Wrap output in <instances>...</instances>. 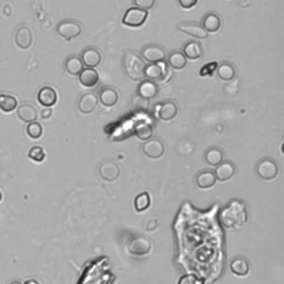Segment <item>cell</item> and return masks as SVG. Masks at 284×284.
Segmentation results:
<instances>
[{
	"label": "cell",
	"mask_w": 284,
	"mask_h": 284,
	"mask_svg": "<svg viewBox=\"0 0 284 284\" xmlns=\"http://www.w3.org/2000/svg\"><path fill=\"white\" fill-rule=\"evenodd\" d=\"M167 71L164 70V66L161 63H148L145 67L144 76L147 80L151 81H163L167 76Z\"/></svg>",
	"instance_id": "cell-13"
},
{
	"label": "cell",
	"mask_w": 284,
	"mask_h": 284,
	"mask_svg": "<svg viewBox=\"0 0 284 284\" xmlns=\"http://www.w3.org/2000/svg\"><path fill=\"white\" fill-rule=\"evenodd\" d=\"M150 250L151 243L146 238H137L132 240L131 243L129 244V251L134 256H145V254L149 253Z\"/></svg>",
	"instance_id": "cell-22"
},
{
	"label": "cell",
	"mask_w": 284,
	"mask_h": 284,
	"mask_svg": "<svg viewBox=\"0 0 284 284\" xmlns=\"http://www.w3.org/2000/svg\"><path fill=\"white\" fill-rule=\"evenodd\" d=\"M17 116L25 123H30L37 120L38 112L37 109L30 103H21L17 106Z\"/></svg>",
	"instance_id": "cell-16"
},
{
	"label": "cell",
	"mask_w": 284,
	"mask_h": 284,
	"mask_svg": "<svg viewBox=\"0 0 284 284\" xmlns=\"http://www.w3.org/2000/svg\"><path fill=\"white\" fill-rule=\"evenodd\" d=\"M216 175L212 171H203L197 175V185L200 189H210L216 185Z\"/></svg>",
	"instance_id": "cell-30"
},
{
	"label": "cell",
	"mask_w": 284,
	"mask_h": 284,
	"mask_svg": "<svg viewBox=\"0 0 284 284\" xmlns=\"http://www.w3.org/2000/svg\"><path fill=\"white\" fill-rule=\"evenodd\" d=\"M134 134L141 141H148L152 138L153 135V128L150 123L141 121L135 124L134 127Z\"/></svg>",
	"instance_id": "cell-28"
},
{
	"label": "cell",
	"mask_w": 284,
	"mask_h": 284,
	"mask_svg": "<svg viewBox=\"0 0 284 284\" xmlns=\"http://www.w3.org/2000/svg\"><path fill=\"white\" fill-rule=\"evenodd\" d=\"M80 59L84 66L87 68H96L98 67L102 60L101 51L99 49L94 48V47H88L85 50H82Z\"/></svg>",
	"instance_id": "cell-7"
},
{
	"label": "cell",
	"mask_w": 284,
	"mask_h": 284,
	"mask_svg": "<svg viewBox=\"0 0 284 284\" xmlns=\"http://www.w3.org/2000/svg\"><path fill=\"white\" fill-rule=\"evenodd\" d=\"M18 106V100L13 94L0 93V110L5 114L13 112Z\"/></svg>",
	"instance_id": "cell-27"
},
{
	"label": "cell",
	"mask_w": 284,
	"mask_h": 284,
	"mask_svg": "<svg viewBox=\"0 0 284 284\" xmlns=\"http://www.w3.org/2000/svg\"><path fill=\"white\" fill-rule=\"evenodd\" d=\"M33 36L31 29L27 26H21L17 29L15 34V43L18 48L22 50L29 49L32 45Z\"/></svg>",
	"instance_id": "cell-11"
},
{
	"label": "cell",
	"mask_w": 284,
	"mask_h": 284,
	"mask_svg": "<svg viewBox=\"0 0 284 284\" xmlns=\"http://www.w3.org/2000/svg\"><path fill=\"white\" fill-rule=\"evenodd\" d=\"M216 71H217V75L219 78L223 81L233 80L236 75L235 67L232 63H230L228 61H224V62H221L220 64H218V68Z\"/></svg>",
	"instance_id": "cell-26"
},
{
	"label": "cell",
	"mask_w": 284,
	"mask_h": 284,
	"mask_svg": "<svg viewBox=\"0 0 284 284\" xmlns=\"http://www.w3.org/2000/svg\"><path fill=\"white\" fill-rule=\"evenodd\" d=\"M222 224L228 229H236L246 222L247 215L244 204L240 201H233L221 213Z\"/></svg>",
	"instance_id": "cell-1"
},
{
	"label": "cell",
	"mask_w": 284,
	"mask_h": 284,
	"mask_svg": "<svg viewBox=\"0 0 284 284\" xmlns=\"http://www.w3.org/2000/svg\"><path fill=\"white\" fill-rule=\"evenodd\" d=\"M9 284H23V283H21L20 281H17V280H15V281H11Z\"/></svg>",
	"instance_id": "cell-42"
},
{
	"label": "cell",
	"mask_w": 284,
	"mask_h": 284,
	"mask_svg": "<svg viewBox=\"0 0 284 284\" xmlns=\"http://www.w3.org/2000/svg\"><path fill=\"white\" fill-rule=\"evenodd\" d=\"M159 92V88L155 81L144 79L141 80L137 88V94L142 98H146L148 100H151L157 97Z\"/></svg>",
	"instance_id": "cell-15"
},
{
	"label": "cell",
	"mask_w": 284,
	"mask_h": 284,
	"mask_svg": "<svg viewBox=\"0 0 284 284\" xmlns=\"http://www.w3.org/2000/svg\"><path fill=\"white\" fill-rule=\"evenodd\" d=\"M151 204V198L148 192L139 193L134 199V208L137 212H144L149 209Z\"/></svg>",
	"instance_id": "cell-32"
},
{
	"label": "cell",
	"mask_w": 284,
	"mask_h": 284,
	"mask_svg": "<svg viewBox=\"0 0 284 284\" xmlns=\"http://www.w3.org/2000/svg\"><path fill=\"white\" fill-rule=\"evenodd\" d=\"M257 172L263 180H272L277 175L279 168L272 159H262L257 165Z\"/></svg>",
	"instance_id": "cell-6"
},
{
	"label": "cell",
	"mask_w": 284,
	"mask_h": 284,
	"mask_svg": "<svg viewBox=\"0 0 284 284\" xmlns=\"http://www.w3.org/2000/svg\"><path fill=\"white\" fill-rule=\"evenodd\" d=\"M178 284H204L203 280H201L200 277L194 274H189V275H183L180 277L179 283Z\"/></svg>",
	"instance_id": "cell-37"
},
{
	"label": "cell",
	"mask_w": 284,
	"mask_h": 284,
	"mask_svg": "<svg viewBox=\"0 0 284 284\" xmlns=\"http://www.w3.org/2000/svg\"><path fill=\"white\" fill-rule=\"evenodd\" d=\"M234 172H235L234 164L230 161H224L217 165L215 175H216V179L219 181H227L234 175Z\"/></svg>",
	"instance_id": "cell-23"
},
{
	"label": "cell",
	"mask_w": 284,
	"mask_h": 284,
	"mask_svg": "<svg viewBox=\"0 0 284 284\" xmlns=\"http://www.w3.org/2000/svg\"><path fill=\"white\" fill-rule=\"evenodd\" d=\"M23 284H40L37 280H34V279H30V280H27L23 282Z\"/></svg>",
	"instance_id": "cell-41"
},
{
	"label": "cell",
	"mask_w": 284,
	"mask_h": 284,
	"mask_svg": "<svg viewBox=\"0 0 284 284\" xmlns=\"http://www.w3.org/2000/svg\"><path fill=\"white\" fill-rule=\"evenodd\" d=\"M205 161L210 165H217L223 162V152L219 148H210V149L205 152Z\"/></svg>",
	"instance_id": "cell-31"
},
{
	"label": "cell",
	"mask_w": 284,
	"mask_h": 284,
	"mask_svg": "<svg viewBox=\"0 0 284 284\" xmlns=\"http://www.w3.org/2000/svg\"><path fill=\"white\" fill-rule=\"evenodd\" d=\"M150 100L146 98H142L138 94H135L132 99V110L134 112H139V114H146L149 110Z\"/></svg>",
	"instance_id": "cell-33"
},
{
	"label": "cell",
	"mask_w": 284,
	"mask_h": 284,
	"mask_svg": "<svg viewBox=\"0 0 284 284\" xmlns=\"http://www.w3.org/2000/svg\"><path fill=\"white\" fill-rule=\"evenodd\" d=\"M57 32L64 40H73L81 36L82 25L74 19H64L57 25Z\"/></svg>",
	"instance_id": "cell-3"
},
{
	"label": "cell",
	"mask_w": 284,
	"mask_h": 284,
	"mask_svg": "<svg viewBox=\"0 0 284 284\" xmlns=\"http://www.w3.org/2000/svg\"><path fill=\"white\" fill-rule=\"evenodd\" d=\"M100 76L99 73L93 68H86L82 69L79 74V81L80 84L86 88H93L99 84Z\"/></svg>",
	"instance_id": "cell-17"
},
{
	"label": "cell",
	"mask_w": 284,
	"mask_h": 284,
	"mask_svg": "<svg viewBox=\"0 0 284 284\" xmlns=\"http://www.w3.org/2000/svg\"><path fill=\"white\" fill-rule=\"evenodd\" d=\"M99 101L104 106H114L119 101V92L114 87H103L99 92Z\"/></svg>",
	"instance_id": "cell-14"
},
{
	"label": "cell",
	"mask_w": 284,
	"mask_h": 284,
	"mask_svg": "<svg viewBox=\"0 0 284 284\" xmlns=\"http://www.w3.org/2000/svg\"><path fill=\"white\" fill-rule=\"evenodd\" d=\"M141 58L148 63H159L163 62L167 59V52L163 47L156 44L146 45L140 51Z\"/></svg>",
	"instance_id": "cell-4"
},
{
	"label": "cell",
	"mask_w": 284,
	"mask_h": 284,
	"mask_svg": "<svg viewBox=\"0 0 284 284\" xmlns=\"http://www.w3.org/2000/svg\"><path fill=\"white\" fill-rule=\"evenodd\" d=\"M38 102L45 108H51L57 103L58 94L55 88L50 86H44L39 89L37 93Z\"/></svg>",
	"instance_id": "cell-8"
},
{
	"label": "cell",
	"mask_w": 284,
	"mask_h": 284,
	"mask_svg": "<svg viewBox=\"0 0 284 284\" xmlns=\"http://www.w3.org/2000/svg\"><path fill=\"white\" fill-rule=\"evenodd\" d=\"M178 3L183 9H191L198 5L199 0H178Z\"/></svg>",
	"instance_id": "cell-39"
},
{
	"label": "cell",
	"mask_w": 284,
	"mask_h": 284,
	"mask_svg": "<svg viewBox=\"0 0 284 284\" xmlns=\"http://www.w3.org/2000/svg\"><path fill=\"white\" fill-rule=\"evenodd\" d=\"M43 132H44L43 126H41L39 122L33 121V122L28 123V126H27V134H28L29 138L37 140V139H39L41 137V135H43Z\"/></svg>",
	"instance_id": "cell-34"
},
{
	"label": "cell",
	"mask_w": 284,
	"mask_h": 284,
	"mask_svg": "<svg viewBox=\"0 0 284 284\" xmlns=\"http://www.w3.org/2000/svg\"><path fill=\"white\" fill-rule=\"evenodd\" d=\"M167 64L174 69V70H182L187 67L188 60L187 57L183 55V52L180 50H174L169 53L167 57Z\"/></svg>",
	"instance_id": "cell-24"
},
{
	"label": "cell",
	"mask_w": 284,
	"mask_h": 284,
	"mask_svg": "<svg viewBox=\"0 0 284 284\" xmlns=\"http://www.w3.org/2000/svg\"><path fill=\"white\" fill-rule=\"evenodd\" d=\"M218 68V62L217 61H210L204 66L201 68L200 70V75L202 77H206V76H211L213 75V73L217 70Z\"/></svg>",
	"instance_id": "cell-38"
},
{
	"label": "cell",
	"mask_w": 284,
	"mask_h": 284,
	"mask_svg": "<svg viewBox=\"0 0 284 284\" xmlns=\"http://www.w3.org/2000/svg\"><path fill=\"white\" fill-rule=\"evenodd\" d=\"M28 158L31 159L34 162H43L46 158V152L43 147L34 146L30 148L28 152Z\"/></svg>",
	"instance_id": "cell-35"
},
{
	"label": "cell",
	"mask_w": 284,
	"mask_h": 284,
	"mask_svg": "<svg viewBox=\"0 0 284 284\" xmlns=\"http://www.w3.org/2000/svg\"><path fill=\"white\" fill-rule=\"evenodd\" d=\"M82 69H84V63L79 56L71 55L64 60V70L70 76H79Z\"/></svg>",
	"instance_id": "cell-25"
},
{
	"label": "cell",
	"mask_w": 284,
	"mask_h": 284,
	"mask_svg": "<svg viewBox=\"0 0 284 284\" xmlns=\"http://www.w3.org/2000/svg\"><path fill=\"white\" fill-rule=\"evenodd\" d=\"M142 150H144V153L148 158L157 160L163 156L164 145L162 144V141L158 139H150L145 142Z\"/></svg>",
	"instance_id": "cell-12"
},
{
	"label": "cell",
	"mask_w": 284,
	"mask_h": 284,
	"mask_svg": "<svg viewBox=\"0 0 284 284\" xmlns=\"http://www.w3.org/2000/svg\"><path fill=\"white\" fill-rule=\"evenodd\" d=\"M99 173L102 179L106 181H114L117 180L120 174L119 167L112 161H104L101 163L99 168Z\"/></svg>",
	"instance_id": "cell-19"
},
{
	"label": "cell",
	"mask_w": 284,
	"mask_h": 284,
	"mask_svg": "<svg viewBox=\"0 0 284 284\" xmlns=\"http://www.w3.org/2000/svg\"><path fill=\"white\" fill-rule=\"evenodd\" d=\"M98 96L94 92L84 93L78 100V110L84 115L92 114L98 105Z\"/></svg>",
	"instance_id": "cell-9"
},
{
	"label": "cell",
	"mask_w": 284,
	"mask_h": 284,
	"mask_svg": "<svg viewBox=\"0 0 284 284\" xmlns=\"http://www.w3.org/2000/svg\"><path fill=\"white\" fill-rule=\"evenodd\" d=\"M230 269L235 275L245 276L248 271H250V265L248 262L243 258H236L230 264Z\"/></svg>",
	"instance_id": "cell-29"
},
{
	"label": "cell",
	"mask_w": 284,
	"mask_h": 284,
	"mask_svg": "<svg viewBox=\"0 0 284 284\" xmlns=\"http://www.w3.org/2000/svg\"><path fill=\"white\" fill-rule=\"evenodd\" d=\"M148 11L137 7L129 8L122 18V23L131 28H139L146 22Z\"/></svg>",
	"instance_id": "cell-5"
},
{
	"label": "cell",
	"mask_w": 284,
	"mask_h": 284,
	"mask_svg": "<svg viewBox=\"0 0 284 284\" xmlns=\"http://www.w3.org/2000/svg\"><path fill=\"white\" fill-rule=\"evenodd\" d=\"M157 0H132L134 7L144 9V10H150L155 7Z\"/></svg>",
	"instance_id": "cell-36"
},
{
	"label": "cell",
	"mask_w": 284,
	"mask_h": 284,
	"mask_svg": "<svg viewBox=\"0 0 284 284\" xmlns=\"http://www.w3.org/2000/svg\"><path fill=\"white\" fill-rule=\"evenodd\" d=\"M146 62L139 55L135 52L128 51L123 56V69L127 76L132 80H144V71Z\"/></svg>",
	"instance_id": "cell-2"
},
{
	"label": "cell",
	"mask_w": 284,
	"mask_h": 284,
	"mask_svg": "<svg viewBox=\"0 0 284 284\" xmlns=\"http://www.w3.org/2000/svg\"><path fill=\"white\" fill-rule=\"evenodd\" d=\"M201 26L204 28L206 32H217L220 30L222 26V19L217 13H208L203 16Z\"/></svg>",
	"instance_id": "cell-18"
},
{
	"label": "cell",
	"mask_w": 284,
	"mask_h": 284,
	"mask_svg": "<svg viewBox=\"0 0 284 284\" xmlns=\"http://www.w3.org/2000/svg\"><path fill=\"white\" fill-rule=\"evenodd\" d=\"M178 29L183 33H187L189 36H191L193 38L197 39H205L208 38V32L204 30V28L199 25V23H195L192 21H183L180 22L178 25Z\"/></svg>",
	"instance_id": "cell-10"
},
{
	"label": "cell",
	"mask_w": 284,
	"mask_h": 284,
	"mask_svg": "<svg viewBox=\"0 0 284 284\" xmlns=\"http://www.w3.org/2000/svg\"><path fill=\"white\" fill-rule=\"evenodd\" d=\"M182 52L190 60H197V59H200L203 55V47L199 41L191 40L185 44Z\"/></svg>",
	"instance_id": "cell-21"
},
{
	"label": "cell",
	"mask_w": 284,
	"mask_h": 284,
	"mask_svg": "<svg viewBox=\"0 0 284 284\" xmlns=\"http://www.w3.org/2000/svg\"><path fill=\"white\" fill-rule=\"evenodd\" d=\"M52 115V110L51 108H45L43 111H41V118L43 119H48Z\"/></svg>",
	"instance_id": "cell-40"
},
{
	"label": "cell",
	"mask_w": 284,
	"mask_h": 284,
	"mask_svg": "<svg viewBox=\"0 0 284 284\" xmlns=\"http://www.w3.org/2000/svg\"><path fill=\"white\" fill-rule=\"evenodd\" d=\"M158 108V118L163 121H170L178 114V106L173 101H164Z\"/></svg>",
	"instance_id": "cell-20"
},
{
	"label": "cell",
	"mask_w": 284,
	"mask_h": 284,
	"mask_svg": "<svg viewBox=\"0 0 284 284\" xmlns=\"http://www.w3.org/2000/svg\"><path fill=\"white\" fill-rule=\"evenodd\" d=\"M2 200H3V193L0 191V202H2Z\"/></svg>",
	"instance_id": "cell-43"
}]
</instances>
